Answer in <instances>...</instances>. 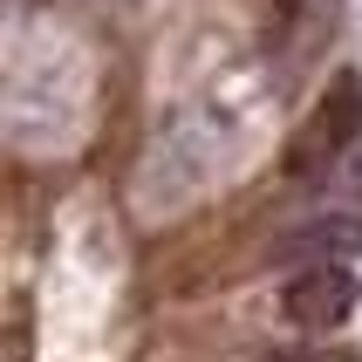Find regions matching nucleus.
Returning a JSON list of instances; mask_svg holds the SVG:
<instances>
[{"label":"nucleus","instance_id":"1","mask_svg":"<svg viewBox=\"0 0 362 362\" xmlns=\"http://www.w3.org/2000/svg\"><path fill=\"white\" fill-rule=\"evenodd\" d=\"M356 301H362V287H356V274H349L342 260H308L301 274L281 287L287 322H294V328H315V335L342 328L349 315H356Z\"/></svg>","mask_w":362,"mask_h":362},{"label":"nucleus","instance_id":"2","mask_svg":"<svg viewBox=\"0 0 362 362\" xmlns=\"http://www.w3.org/2000/svg\"><path fill=\"white\" fill-rule=\"evenodd\" d=\"M356 137H362V76L342 69V76L322 89L315 117H308V137H301V151H294V171H301L308 158H335V151H349Z\"/></svg>","mask_w":362,"mask_h":362},{"label":"nucleus","instance_id":"3","mask_svg":"<svg viewBox=\"0 0 362 362\" xmlns=\"http://www.w3.org/2000/svg\"><path fill=\"white\" fill-rule=\"evenodd\" d=\"M281 253H315V260H335V253H362V219H322L301 226Z\"/></svg>","mask_w":362,"mask_h":362},{"label":"nucleus","instance_id":"4","mask_svg":"<svg viewBox=\"0 0 362 362\" xmlns=\"http://www.w3.org/2000/svg\"><path fill=\"white\" fill-rule=\"evenodd\" d=\"M301 362H362V356H349V349H315V356H301Z\"/></svg>","mask_w":362,"mask_h":362}]
</instances>
